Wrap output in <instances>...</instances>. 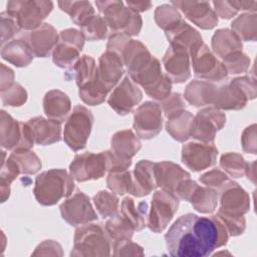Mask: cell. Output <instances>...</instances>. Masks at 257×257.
Listing matches in <instances>:
<instances>
[{"label": "cell", "instance_id": "12", "mask_svg": "<svg viewBox=\"0 0 257 257\" xmlns=\"http://www.w3.org/2000/svg\"><path fill=\"white\" fill-rule=\"evenodd\" d=\"M164 61L166 69L174 81L182 82L189 77V61L185 47L173 44V47L165 55Z\"/></svg>", "mask_w": 257, "mask_h": 257}, {"label": "cell", "instance_id": "6", "mask_svg": "<svg viewBox=\"0 0 257 257\" xmlns=\"http://www.w3.org/2000/svg\"><path fill=\"white\" fill-rule=\"evenodd\" d=\"M74 251L78 250L73 255H109L108 240L104 230L100 226L91 224L78 228L75 232Z\"/></svg>", "mask_w": 257, "mask_h": 257}, {"label": "cell", "instance_id": "9", "mask_svg": "<svg viewBox=\"0 0 257 257\" xmlns=\"http://www.w3.org/2000/svg\"><path fill=\"white\" fill-rule=\"evenodd\" d=\"M60 212L62 218L73 226L81 225L97 218L91 208L88 197L80 191H77L72 198L61 204Z\"/></svg>", "mask_w": 257, "mask_h": 257}, {"label": "cell", "instance_id": "13", "mask_svg": "<svg viewBox=\"0 0 257 257\" xmlns=\"http://www.w3.org/2000/svg\"><path fill=\"white\" fill-rule=\"evenodd\" d=\"M122 73V62L118 55L108 51L101 55L97 68V76L107 90L118 81Z\"/></svg>", "mask_w": 257, "mask_h": 257}, {"label": "cell", "instance_id": "19", "mask_svg": "<svg viewBox=\"0 0 257 257\" xmlns=\"http://www.w3.org/2000/svg\"><path fill=\"white\" fill-rule=\"evenodd\" d=\"M142 203H140V208L137 210L134 204L133 199L126 197L122 203H121V212L124 216V218L131 223L133 228L137 230L143 229L145 224V216L147 213L148 206H144V208H141Z\"/></svg>", "mask_w": 257, "mask_h": 257}, {"label": "cell", "instance_id": "8", "mask_svg": "<svg viewBox=\"0 0 257 257\" xmlns=\"http://www.w3.org/2000/svg\"><path fill=\"white\" fill-rule=\"evenodd\" d=\"M134 127L145 140L154 138L162 127V109L158 103L146 102L135 112Z\"/></svg>", "mask_w": 257, "mask_h": 257}, {"label": "cell", "instance_id": "14", "mask_svg": "<svg viewBox=\"0 0 257 257\" xmlns=\"http://www.w3.org/2000/svg\"><path fill=\"white\" fill-rule=\"evenodd\" d=\"M200 154H196L190 144L184 146L182 160L193 171H201L215 163L217 150L213 145L201 144Z\"/></svg>", "mask_w": 257, "mask_h": 257}, {"label": "cell", "instance_id": "21", "mask_svg": "<svg viewBox=\"0 0 257 257\" xmlns=\"http://www.w3.org/2000/svg\"><path fill=\"white\" fill-rule=\"evenodd\" d=\"M106 231L112 238H118L117 241H121L124 238L128 239L133 235V226L123 217L115 216L106 222Z\"/></svg>", "mask_w": 257, "mask_h": 257}, {"label": "cell", "instance_id": "2", "mask_svg": "<svg viewBox=\"0 0 257 257\" xmlns=\"http://www.w3.org/2000/svg\"><path fill=\"white\" fill-rule=\"evenodd\" d=\"M74 188L72 177L64 170H49L38 175L35 181L34 196L44 205L56 204L62 197H68Z\"/></svg>", "mask_w": 257, "mask_h": 257}, {"label": "cell", "instance_id": "22", "mask_svg": "<svg viewBox=\"0 0 257 257\" xmlns=\"http://www.w3.org/2000/svg\"><path fill=\"white\" fill-rule=\"evenodd\" d=\"M93 201L102 218L112 216L117 210V198L106 191H101L95 195Z\"/></svg>", "mask_w": 257, "mask_h": 257}, {"label": "cell", "instance_id": "20", "mask_svg": "<svg viewBox=\"0 0 257 257\" xmlns=\"http://www.w3.org/2000/svg\"><path fill=\"white\" fill-rule=\"evenodd\" d=\"M192 197V204L195 209L202 213H210L215 210L217 204V193L211 189H203L197 186Z\"/></svg>", "mask_w": 257, "mask_h": 257}, {"label": "cell", "instance_id": "4", "mask_svg": "<svg viewBox=\"0 0 257 257\" xmlns=\"http://www.w3.org/2000/svg\"><path fill=\"white\" fill-rule=\"evenodd\" d=\"M7 8V13L15 19L20 28L33 29L40 25L42 19L52 10V2L11 1L8 2Z\"/></svg>", "mask_w": 257, "mask_h": 257}, {"label": "cell", "instance_id": "3", "mask_svg": "<svg viewBox=\"0 0 257 257\" xmlns=\"http://www.w3.org/2000/svg\"><path fill=\"white\" fill-rule=\"evenodd\" d=\"M93 123V115L84 106L77 105L64 126V141L73 151L85 147Z\"/></svg>", "mask_w": 257, "mask_h": 257}, {"label": "cell", "instance_id": "5", "mask_svg": "<svg viewBox=\"0 0 257 257\" xmlns=\"http://www.w3.org/2000/svg\"><path fill=\"white\" fill-rule=\"evenodd\" d=\"M110 158L108 152L97 155L85 153L77 155L70 164V173L76 181L82 182L101 178L106 170H109Z\"/></svg>", "mask_w": 257, "mask_h": 257}, {"label": "cell", "instance_id": "11", "mask_svg": "<svg viewBox=\"0 0 257 257\" xmlns=\"http://www.w3.org/2000/svg\"><path fill=\"white\" fill-rule=\"evenodd\" d=\"M60 121L35 117L29 119L26 124L29 127L33 141L39 145H49L60 140Z\"/></svg>", "mask_w": 257, "mask_h": 257}, {"label": "cell", "instance_id": "16", "mask_svg": "<svg viewBox=\"0 0 257 257\" xmlns=\"http://www.w3.org/2000/svg\"><path fill=\"white\" fill-rule=\"evenodd\" d=\"M187 17L202 28H213L217 23L215 14L207 2H173Z\"/></svg>", "mask_w": 257, "mask_h": 257}, {"label": "cell", "instance_id": "15", "mask_svg": "<svg viewBox=\"0 0 257 257\" xmlns=\"http://www.w3.org/2000/svg\"><path fill=\"white\" fill-rule=\"evenodd\" d=\"M248 208L249 198L246 192L242 190L238 184L232 183L221 197V208L219 212L231 215H241L247 212Z\"/></svg>", "mask_w": 257, "mask_h": 257}, {"label": "cell", "instance_id": "18", "mask_svg": "<svg viewBox=\"0 0 257 257\" xmlns=\"http://www.w3.org/2000/svg\"><path fill=\"white\" fill-rule=\"evenodd\" d=\"M45 114L54 120L62 121L70 109V100L67 95L59 90H51L44 97Z\"/></svg>", "mask_w": 257, "mask_h": 257}, {"label": "cell", "instance_id": "1", "mask_svg": "<svg viewBox=\"0 0 257 257\" xmlns=\"http://www.w3.org/2000/svg\"><path fill=\"white\" fill-rule=\"evenodd\" d=\"M168 251L176 257H204L227 243L224 223L216 216L188 213L179 217L165 235Z\"/></svg>", "mask_w": 257, "mask_h": 257}, {"label": "cell", "instance_id": "17", "mask_svg": "<svg viewBox=\"0 0 257 257\" xmlns=\"http://www.w3.org/2000/svg\"><path fill=\"white\" fill-rule=\"evenodd\" d=\"M56 41L57 34L54 28L49 24H44L39 30L31 32L29 41L26 43L33 54L38 57H45Z\"/></svg>", "mask_w": 257, "mask_h": 257}, {"label": "cell", "instance_id": "10", "mask_svg": "<svg viewBox=\"0 0 257 257\" xmlns=\"http://www.w3.org/2000/svg\"><path fill=\"white\" fill-rule=\"evenodd\" d=\"M142 99L140 88L135 85L128 76H125L122 82L111 93L108 103L119 114H126Z\"/></svg>", "mask_w": 257, "mask_h": 257}, {"label": "cell", "instance_id": "7", "mask_svg": "<svg viewBox=\"0 0 257 257\" xmlns=\"http://www.w3.org/2000/svg\"><path fill=\"white\" fill-rule=\"evenodd\" d=\"M178 206L179 199L172 192L166 190L156 192L152 201V209L148 222L150 229L154 232L164 230L178 210Z\"/></svg>", "mask_w": 257, "mask_h": 257}, {"label": "cell", "instance_id": "23", "mask_svg": "<svg viewBox=\"0 0 257 257\" xmlns=\"http://www.w3.org/2000/svg\"><path fill=\"white\" fill-rule=\"evenodd\" d=\"M71 45V44H70ZM67 46L66 44H61L55 47L53 54V61L60 67H66L73 63L74 59L78 56L79 49Z\"/></svg>", "mask_w": 257, "mask_h": 257}]
</instances>
